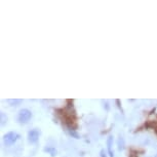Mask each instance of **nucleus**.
Instances as JSON below:
<instances>
[{"mask_svg": "<svg viewBox=\"0 0 157 157\" xmlns=\"http://www.w3.org/2000/svg\"><path fill=\"white\" fill-rule=\"evenodd\" d=\"M31 117H32V113L28 109H22L19 112V114H17V120H19L20 123H27L31 119Z\"/></svg>", "mask_w": 157, "mask_h": 157, "instance_id": "obj_1", "label": "nucleus"}, {"mask_svg": "<svg viewBox=\"0 0 157 157\" xmlns=\"http://www.w3.org/2000/svg\"><path fill=\"white\" fill-rule=\"evenodd\" d=\"M17 139H19V135L13 132H7V134L4 136L3 141L6 146H11V145H13L17 141Z\"/></svg>", "mask_w": 157, "mask_h": 157, "instance_id": "obj_2", "label": "nucleus"}, {"mask_svg": "<svg viewBox=\"0 0 157 157\" xmlns=\"http://www.w3.org/2000/svg\"><path fill=\"white\" fill-rule=\"evenodd\" d=\"M38 139H39V130L34 128L31 129L30 132H28V141L30 142L31 144H35L38 142Z\"/></svg>", "mask_w": 157, "mask_h": 157, "instance_id": "obj_3", "label": "nucleus"}, {"mask_svg": "<svg viewBox=\"0 0 157 157\" xmlns=\"http://www.w3.org/2000/svg\"><path fill=\"white\" fill-rule=\"evenodd\" d=\"M112 144H113V137L110 136L107 139V148H108V152L110 154V157H113V152H112Z\"/></svg>", "mask_w": 157, "mask_h": 157, "instance_id": "obj_4", "label": "nucleus"}, {"mask_svg": "<svg viewBox=\"0 0 157 157\" xmlns=\"http://www.w3.org/2000/svg\"><path fill=\"white\" fill-rule=\"evenodd\" d=\"M44 151H45V152H49L50 154H52V157H55V155L57 154V151H56V149H54V148L47 147V148L44 149Z\"/></svg>", "mask_w": 157, "mask_h": 157, "instance_id": "obj_5", "label": "nucleus"}, {"mask_svg": "<svg viewBox=\"0 0 157 157\" xmlns=\"http://www.w3.org/2000/svg\"><path fill=\"white\" fill-rule=\"evenodd\" d=\"M101 157H107V156H106V154H105V151H104V150H102V151H101Z\"/></svg>", "mask_w": 157, "mask_h": 157, "instance_id": "obj_6", "label": "nucleus"}, {"mask_svg": "<svg viewBox=\"0 0 157 157\" xmlns=\"http://www.w3.org/2000/svg\"><path fill=\"white\" fill-rule=\"evenodd\" d=\"M130 157H138V156H137V154H136V153H134V152H132V154H130Z\"/></svg>", "mask_w": 157, "mask_h": 157, "instance_id": "obj_7", "label": "nucleus"}, {"mask_svg": "<svg viewBox=\"0 0 157 157\" xmlns=\"http://www.w3.org/2000/svg\"><path fill=\"white\" fill-rule=\"evenodd\" d=\"M155 157H157V154H156V155H155Z\"/></svg>", "mask_w": 157, "mask_h": 157, "instance_id": "obj_8", "label": "nucleus"}]
</instances>
